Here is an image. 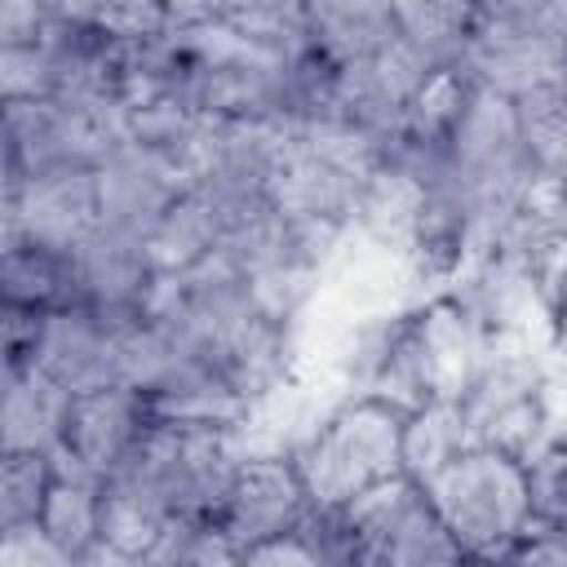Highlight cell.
<instances>
[{"instance_id": "5", "label": "cell", "mask_w": 567, "mask_h": 567, "mask_svg": "<svg viewBox=\"0 0 567 567\" xmlns=\"http://www.w3.org/2000/svg\"><path fill=\"white\" fill-rule=\"evenodd\" d=\"M151 425H155V416H151L146 394L124 385V381L71 394L66 430L58 443V465L71 474L106 483L133 456V447L146 439Z\"/></svg>"}, {"instance_id": "8", "label": "cell", "mask_w": 567, "mask_h": 567, "mask_svg": "<svg viewBox=\"0 0 567 567\" xmlns=\"http://www.w3.org/2000/svg\"><path fill=\"white\" fill-rule=\"evenodd\" d=\"M120 337L124 319H111L93 306H62L40 319L27 368L44 372L71 394L102 390L120 381Z\"/></svg>"}, {"instance_id": "13", "label": "cell", "mask_w": 567, "mask_h": 567, "mask_svg": "<svg viewBox=\"0 0 567 567\" xmlns=\"http://www.w3.org/2000/svg\"><path fill=\"white\" fill-rule=\"evenodd\" d=\"M306 35H310V49L341 71L390 49L399 35V22H394V4L319 0V4H306Z\"/></svg>"}, {"instance_id": "17", "label": "cell", "mask_w": 567, "mask_h": 567, "mask_svg": "<svg viewBox=\"0 0 567 567\" xmlns=\"http://www.w3.org/2000/svg\"><path fill=\"white\" fill-rule=\"evenodd\" d=\"M58 478V456L49 452H0V527L40 523L44 501Z\"/></svg>"}, {"instance_id": "23", "label": "cell", "mask_w": 567, "mask_h": 567, "mask_svg": "<svg viewBox=\"0 0 567 567\" xmlns=\"http://www.w3.org/2000/svg\"><path fill=\"white\" fill-rule=\"evenodd\" d=\"M501 567H567V536L527 527L501 558Z\"/></svg>"}, {"instance_id": "7", "label": "cell", "mask_w": 567, "mask_h": 567, "mask_svg": "<svg viewBox=\"0 0 567 567\" xmlns=\"http://www.w3.org/2000/svg\"><path fill=\"white\" fill-rule=\"evenodd\" d=\"M71 284H75V306H93L111 319H133L151 310L164 275L146 248V235L97 226L71 252Z\"/></svg>"}, {"instance_id": "20", "label": "cell", "mask_w": 567, "mask_h": 567, "mask_svg": "<svg viewBox=\"0 0 567 567\" xmlns=\"http://www.w3.org/2000/svg\"><path fill=\"white\" fill-rule=\"evenodd\" d=\"M239 567H328L323 540H319V527H315V514L297 532H284V536H270L261 545H248L244 558H239Z\"/></svg>"}, {"instance_id": "11", "label": "cell", "mask_w": 567, "mask_h": 567, "mask_svg": "<svg viewBox=\"0 0 567 567\" xmlns=\"http://www.w3.org/2000/svg\"><path fill=\"white\" fill-rule=\"evenodd\" d=\"M226 230H230V217L226 208L204 190V186H186L168 208L164 217L146 230V248L159 266V275H186L204 261H213L221 248H226Z\"/></svg>"}, {"instance_id": "1", "label": "cell", "mask_w": 567, "mask_h": 567, "mask_svg": "<svg viewBox=\"0 0 567 567\" xmlns=\"http://www.w3.org/2000/svg\"><path fill=\"white\" fill-rule=\"evenodd\" d=\"M403 416H408L403 408L372 394H346L332 412H323L301 434V443L288 447L310 492V505L332 514V509H346L354 496L399 478Z\"/></svg>"}, {"instance_id": "25", "label": "cell", "mask_w": 567, "mask_h": 567, "mask_svg": "<svg viewBox=\"0 0 567 567\" xmlns=\"http://www.w3.org/2000/svg\"><path fill=\"white\" fill-rule=\"evenodd\" d=\"M80 567H151V563H142V558H128V554H120V549H106V545H97Z\"/></svg>"}, {"instance_id": "21", "label": "cell", "mask_w": 567, "mask_h": 567, "mask_svg": "<svg viewBox=\"0 0 567 567\" xmlns=\"http://www.w3.org/2000/svg\"><path fill=\"white\" fill-rule=\"evenodd\" d=\"M0 567H80L75 558H66L40 523L27 527H0Z\"/></svg>"}, {"instance_id": "14", "label": "cell", "mask_w": 567, "mask_h": 567, "mask_svg": "<svg viewBox=\"0 0 567 567\" xmlns=\"http://www.w3.org/2000/svg\"><path fill=\"white\" fill-rule=\"evenodd\" d=\"M474 443L478 439L461 399H425L403 416V474L425 487Z\"/></svg>"}, {"instance_id": "6", "label": "cell", "mask_w": 567, "mask_h": 567, "mask_svg": "<svg viewBox=\"0 0 567 567\" xmlns=\"http://www.w3.org/2000/svg\"><path fill=\"white\" fill-rule=\"evenodd\" d=\"M315 514L310 492L288 452H248L217 505V527L239 545H261L270 536L306 527Z\"/></svg>"}, {"instance_id": "22", "label": "cell", "mask_w": 567, "mask_h": 567, "mask_svg": "<svg viewBox=\"0 0 567 567\" xmlns=\"http://www.w3.org/2000/svg\"><path fill=\"white\" fill-rule=\"evenodd\" d=\"M53 22V4L40 0H0V49L4 44H35Z\"/></svg>"}, {"instance_id": "18", "label": "cell", "mask_w": 567, "mask_h": 567, "mask_svg": "<svg viewBox=\"0 0 567 567\" xmlns=\"http://www.w3.org/2000/svg\"><path fill=\"white\" fill-rule=\"evenodd\" d=\"M523 474H527L532 527L567 536V434H549L523 461Z\"/></svg>"}, {"instance_id": "19", "label": "cell", "mask_w": 567, "mask_h": 567, "mask_svg": "<svg viewBox=\"0 0 567 567\" xmlns=\"http://www.w3.org/2000/svg\"><path fill=\"white\" fill-rule=\"evenodd\" d=\"M244 549L217 527V518H173L151 567H239Z\"/></svg>"}, {"instance_id": "12", "label": "cell", "mask_w": 567, "mask_h": 567, "mask_svg": "<svg viewBox=\"0 0 567 567\" xmlns=\"http://www.w3.org/2000/svg\"><path fill=\"white\" fill-rule=\"evenodd\" d=\"M71 412V390L35 368H4L0 385V452H49L58 456Z\"/></svg>"}, {"instance_id": "3", "label": "cell", "mask_w": 567, "mask_h": 567, "mask_svg": "<svg viewBox=\"0 0 567 567\" xmlns=\"http://www.w3.org/2000/svg\"><path fill=\"white\" fill-rule=\"evenodd\" d=\"M461 71L509 102L567 84V44L549 4H478Z\"/></svg>"}, {"instance_id": "9", "label": "cell", "mask_w": 567, "mask_h": 567, "mask_svg": "<svg viewBox=\"0 0 567 567\" xmlns=\"http://www.w3.org/2000/svg\"><path fill=\"white\" fill-rule=\"evenodd\" d=\"M190 186V173L137 142H115L97 159V204L102 226L146 235L164 208Z\"/></svg>"}, {"instance_id": "24", "label": "cell", "mask_w": 567, "mask_h": 567, "mask_svg": "<svg viewBox=\"0 0 567 567\" xmlns=\"http://www.w3.org/2000/svg\"><path fill=\"white\" fill-rule=\"evenodd\" d=\"M545 341L549 354L567 368V270L558 275V284L549 288V315H545Z\"/></svg>"}, {"instance_id": "26", "label": "cell", "mask_w": 567, "mask_h": 567, "mask_svg": "<svg viewBox=\"0 0 567 567\" xmlns=\"http://www.w3.org/2000/svg\"><path fill=\"white\" fill-rule=\"evenodd\" d=\"M470 567H501V558L496 563H470Z\"/></svg>"}, {"instance_id": "2", "label": "cell", "mask_w": 567, "mask_h": 567, "mask_svg": "<svg viewBox=\"0 0 567 567\" xmlns=\"http://www.w3.org/2000/svg\"><path fill=\"white\" fill-rule=\"evenodd\" d=\"M425 496L474 563L505 558V549L532 527L523 461L487 443H474L443 474H434Z\"/></svg>"}, {"instance_id": "4", "label": "cell", "mask_w": 567, "mask_h": 567, "mask_svg": "<svg viewBox=\"0 0 567 567\" xmlns=\"http://www.w3.org/2000/svg\"><path fill=\"white\" fill-rule=\"evenodd\" d=\"M97 226V168L89 164L22 177L0 195V248L35 244L49 252H75Z\"/></svg>"}, {"instance_id": "15", "label": "cell", "mask_w": 567, "mask_h": 567, "mask_svg": "<svg viewBox=\"0 0 567 567\" xmlns=\"http://www.w3.org/2000/svg\"><path fill=\"white\" fill-rule=\"evenodd\" d=\"M62 306H75L71 252H49L35 244H4L0 248V310L49 315Z\"/></svg>"}, {"instance_id": "16", "label": "cell", "mask_w": 567, "mask_h": 567, "mask_svg": "<svg viewBox=\"0 0 567 567\" xmlns=\"http://www.w3.org/2000/svg\"><path fill=\"white\" fill-rule=\"evenodd\" d=\"M40 527L66 558L84 563L102 545V483L58 465V478H53V492L44 501Z\"/></svg>"}, {"instance_id": "10", "label": "cell", "mask_w": 567, "mask_h": 567, "mask_svg": "<svg viewBox=\"0 0 567 567\" xmlns=\"http://www.w3.org/2000/svg\"><path fill=\"white\" fill-rule=\"evenodd\" d=\"M146 403L159 425L182 430H244L257 408L239 377L213 354H190L177 363L155 390H146Z\"/></svg>"}]
</instances>
